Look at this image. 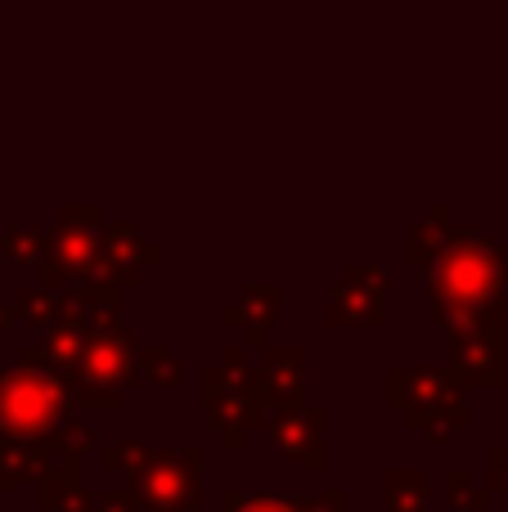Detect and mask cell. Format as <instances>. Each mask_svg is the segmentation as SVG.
<instances>
[{
  "label": "cell",
  "mask_w": 508,
  "mask_h": 512,
  "mask_svg": "<svg viewBox=\"0 0 508 512\" xmlns=\"http://www.w3.org/2000/svg\"><path fill=\"white\" fill-rule=\"evenodd\" d=\"M387 512H432V481L419 468L387 472Z\"/></svg>",
  "instance_id": "5bb4252c"
},
{
  "label": "cell",
  "mask_w": 508,
  "mask_h": 512,
  "mask_svg": "<svg viewBox=\"0 0 508 512\" xmlns=\"http://www.w3.org/2000/svg\"><path fill=\"white\" fill-rule=\"evenodd\" d=\"M342 512H356V508H342Z\"/></svg>",
  "instance_id": "484cf974"
},
{
  "label": "cell",
  "mask_w": 508,
  "mask_h": 512,
  "mask_svg": "<svg viewBox=\"0 0 508 512\" xmlns=\"http://www.w3.org/2000/svg\"><path fill=\"white\" fill-rule=\"evenodd\" d=\"M387 405L405 409V423L432 441H450L468 427L464 387L446 369H387Z\"/></svg>",
  "instance_id": "3957f363"
},
{
  "label": "cell",
  "mask_w": 508,
  "mask_h": 512,
  "mask_svg": "<svg viewBox=\"0 0 508 512\" xmlns=\"http://www.w3.org/2000/svg\"><path fill=\"white\" fill-rule=\"evenodd\" d=\"M279 297H284L279 288H248L239 306L225 310V324L239 328L243 346H261V342H266L270 324H275V315H279Z\"/></svg>",
  "instance_id": "7c38bea8"
},
{
  "label": "cell",
  "mask_w": 508,
  "mask_h": 512,
  "mask_svg": "<svg viewBox=\"0 0 508 512\" xmlns=\"http://www.w3.org/2000/svg\"><path fill=\"white\" fill-rule=\"evenodd\" d=\"M95 265V239L86 230H63L45 256V283H81Z\"/></svg>",
  "instance_id": "8fae6325"
},
{
  "label": "cell",
  "mask_w": 508,
  "mask_h": 512,
  "mask_svg": "<svg viewBox=\"0 0 508 512\" xmlns=\"http://www.w3.org/2000/svg\"><path fill=\"white\" fill-rule=\"evenodd\" d=\"M68 382L50 369H0V436L5 441H50L68 414Z\"/></svg>",
  "instance_id": "7a4b0ae2"
},
{
  "label": "cell",
  "mask_w": 508,
  "mask_h": 512,
  "mask_svg": "<svg viewBox=\"0 0 508 512\" xmlns=\"http://www.w3.org/2000/svg\"><path fill=\"white\" fill-rule=\"evenodd\" d=\"M446 373L459 387H500L508 373V328H473L450 333Z\"/></svg>",
  "instance_id": "52a82bcc"
},
{
  "label": "cell",
  "mask_w": 508,
  "mask_h": 512,
  "mask_svg": "<svg viewBox=\"0 0 508 512\" xmlns=\"http://www.w3.org/2000/svg\"><path fill=\"white\" fill-rule=\"evenodd\" d=\"M225 512H311L306 495H243L230 490L225 495Z\"/></svg>",
  "instance_id": "d6986e66"
},
{
  "label": "cell",
  "mask_w": 508,
  "mask_h": 512,
  "mask_svg": "<svg viewBox=\"0 0 508 512\" xmlns=\"http://www.w3.org/2000/svg\"><path fill=\"white\" fill-rule=\"evenodd\" d=\"M266 436L288 463H297V468H306V472H320L324 459H329V450H324V441H329V418H324L320 405H302V400H297V405L270 409Z\"/></svg>",
  "instance_id": "8992f818"
},
{
  "label": "cell",
  "mask_w": 508,
  "mask_h": 512,
  "mask_svg": "<svg viewBox=\"0 0 508 512\" xmlns=\"http://www.w3.org/2000/svg\"><path fill=\"white\" fill-rule=\"evenodd\" d=\"M72 315H81L90 328L117 324V283L113 279H81L72 297Z\"/></svg>",
  "instance_id": "9a60e30c"
},
{
  "label": "cell",
  "mask_w": 508,
  "mask_h": 512,
  "mask_svg": "<svg viewBox=\"0 0 508 512\" xmlns=\"http://www.w3.org/2000/svg\"><path fill=\"white\" fill-rule=\"evenodd\" d=\"M50 441H54V450H63V454H72V459H77L81 450H90V445H95V427H90L86 418H77V414H63Z\"/></svg>",
  "instance_id": "7402d4cb"
},
{
  "label": "cell",
  "mask_w": 508,
  "mask_h": 512,
  "mask_svg": "<svg viewBox=\"0 0 508 512\" xmlns=\"http://www.w3.org/2000/svg\"><path fill=\"white\" fill-rule=\"evenodd\" d=\"M18 315L27 319V324H41V328H54L59 319H68L72 315V297L63 301V297H54V292H45V288H23L18 292Z\"/></svg>",
  "instance_id": "ac0fdd59"
},
{
  "label": "cell",
  "mask_w": 508,
  "mask_h": 512,
  "mask_svg": "<svg viewBox=\"0 0 508 512\" xmlns=\"http://www.w3.org/2000/svg\"><path fill=\"white\" fill-rule=\"evenodd\" d=\"M203 454L198 450H149V459L135 468L131 490L144 512H194L203 499Z\"/></svg>",
  "instance_id": "5b68a950"
},
{
  "label": "cell",
  "mask_w": 508,
  "mask_h": 512,
  "mask_svg": "<svg viewBox=\"0 0 508 512\" xmlns=\"http://www.w3.org/2000/svg\"><path fill=\"white\" fill-rule=\"evenodd\" d=\"M324 315H329V324H338V328H378L387 319L383 274L378 270H351L347 279L333 288Z\"/></svg>",
  "instance_id": "ba28073f"
},
{
  "label": "cell",
  "mask_w": 508,
  "mask_h": 512,
  "mask_svg": "<svg viewBox=\"0 0 508 512\" xmlns=\"http://www.w3.org/2000/svg\"><path fill=\"white\" fill-rule=\"evenodd\" d=\"M306 387V355L302 346H275L261 360V391H266V405H297Z\"/></svg>",
  "instance_id": "9c48e42d"
},
{
  "label": "cell",
  "mask_w": 508,
  "mask_h": 512,
  "mask_svg": "<svg viewBox=\"0 0 508 512\" xmlns=\"http://www.w3.org/2000/svg\"><path fill=\"white\" fill-rule=\"evenodd\" d=\"M135 333L117 324H104V328H90V342H86V355L81 364L68 373V396L72 405L81 409H99V405H117L122 387H144L140 369H135Z\"/></svg>",
  "instance_id": "277c9868"
},
{
  "label": "cell",
  "mask_w": 508,
  "mask_h": 512,
  "mask_svg": "<svg viewBox=\"0 0 508 512\" xmlns=\"http://www.w3.org/2000/svg\"><path fill=\"white\" fill-rule=\"evenodd\" d=\"M135 369H140L144 382H158V387H180L185 382V360L171 346H135Z\"/></svg>",
  "instance_id": "e0dca14e"
},
{
  "label": "cell",
  "mask_w": 508,
  "mask_h": 512,
  "mask_svg": "<svg viewBox=\"0 0 508 512\" xmlns=\"http://www.w3.org/2000/svg\"><path fill=\"white\" fill-rule=\"evenodd\" d=\"M446 504L455 508V512H486V508H491V490L477 486L473 472L455 468L446 477Z\"/></svg>",
  "instance_id": "ffe728a7"
},
{
  "label": "cell",
  "mask_w": 508,
  "mask_h": 512,
  "mask_svg": "<svg viewBox=\"0 0 508 512\" xmlns=\"http://www.w3.org/2000/svg\"><path fill=\"white\" fill-rule=\"evenodd\" d=\"M54 459V441H5L0 445V486L18 490L27 481H41Z\"/></svg>",
  "instance_id": "4fadbf2b"
},
{
  "label": "cell",
  "mask_w": 508,
  "mask_h": 512,
  "mask_svg": "<svg viewBox=\"0 0 508 512\" xmlns=\"http://www.w3.org/2000/svg\"><path fill=\"white\" fill-rule=\"evenodd\" d=\"M95 512H144V504L135 499V490H104L95 499Z\"/></svg>",
  "instance_id": "603a6c76"
},
{
  "label": "cell",
  "mask_w": 508,
  "mask_h": 512,
  "mask_svg": "<svg viewBox=\"0 0 508 512\" xmlns=\"http://www.w3.org/2000/svg\"><path fill=\"white\" fill-rule=\"evenodd\" d=\"M149 459V445L135 441V436H122L117 445H108L104 454H99V468L108 472V477H135V468Z\"/></svg>",
  "instance_id": "44dd1931"
},
{
  "label": "cell",
  "mask_w": 508,
  "mask_h": 512,
  "mask_svg": "<svg viewBox=\"0 0 508 512\" xmlns=\"http://www.w3.org/2000/svg\"><path fill=\"white\" fill-rule=\"evenodd\" d=\"M508 252L486 239H459L437 256L432 310L446 333L508 328Z\"/></svg>",
  "instance_id": "6da1fadb"
},
{
  "label": "cell",
  "mask_w": 508,
  "mask_h": 512,
  "mask_svg": "<svg viewBox=\"0 0 508 512\" xmlns=\"http://www.w3.org/2000/svg\"><path fill=\"white\" fill-rule=\"evenodd\" d=\"M144 261H158V252H144L140 243L131 239V234H126V230H117V234H113V243H108V256H104V279H108V274H113V283H117V288H122V283L140 279Z\"/></svg>",
  "instance_id": "2e32d148"
},
{
  "label": "cell",
  "mask_w": 508,
  "mask_h": 512,
  "mask_svg": "<svg viewBox=\"0 0 508 512\" xmlns=\"http://www.w3.org/2000/svg\"><path fill=\"white\" fill-rule=\"evenodd\" d=\"M486 468H491V486H495V490H508V445H500V450H491Z\"/></svg>",
  "instance_id": "cb8c5ba5"
},
{
  "label": "cell",
  "mask_w": 508,
  "mask_h": 512,
  "mask_svg": "<svg viewBox=\"0 0 508 512\" xmlns=\"http://www.w3.org/2000/svg\"><path fill=\"white\" fill-rule=\"evenodd\" d=\"M86 342H90V324L81 315H68L54 328H45V337L36 342V351H41L45 369L59 373V378H68V373L81 364V355H86Z\"/></svg>",
  "instance_id": "30bf717a"
},
{
  "label": "cell",
  "mask_w": 508,
  "mask_h": 512,
  "mask_svg": "<svg viewBox=\"0 0 508 512\" xmlns=\"http://www.w3.org/2000/svg\"><path fill=\"white\" fill-rule=\"evenodd\" d=\"M9 319H14V310H5V306H0V333H5V328H9Z\"/></svg>",
  "instance_id": "d4e9b609"
}]
</instances>
